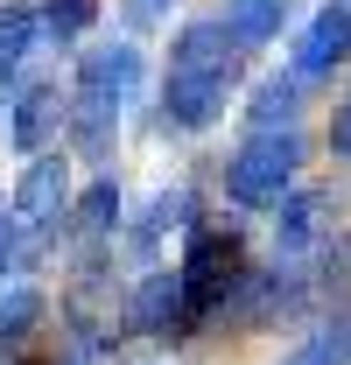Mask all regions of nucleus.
Wrapping results in <instances>:
<instances>
[{"label": "nucleus", "instance_id": "1", "mask_svg": "<svg viewBox=\"0 0 351 365\" xmlns=\"http://www.w3.org/2000/svg\"><path fill=\"white\" fill-rule=\"evenodd\" d=\"M239 78V36L225 29V14H190L169 43V78H162V120L197 134L211 127L232 98Z\"/></svg>", "mask_w": 351, "mask_h": 365}, {"label": "nucleus", "instance_id": "2", "mask_svg": "<svg viewBox=\"0 0 351 365\" xmlns=\"http://www.w3.org/2000/svg\"><path fill=\"white\" fill-rule=\"evenodd\" d=\"M295 169H302V134H295V127H288V134H253L225 162V197L246 204V211H267V204L281 211Z\"/></svg>", "mask_w": 351, "mask_h": 365}, {"label": "nucleus", "instance_id": "3", "mask_svg": "<svg viewBox=\"0 0 351 365\" xmlns=\"http://www.w3.org/2000/svg\"><path fill=\"white\" fill-rule=\"evenodd\" d=\"M176 274H183V288H190V323L218 317L225 295L246 281V267H239V239H232L225 225H190V246H183Z\"/></svg>", "mask_w": 351, "mask_h": 365}, {"label": "nucleus", "instance_id": "4", "mask_svg": "<svg viewBox=\"0 0 351 365\" xmlns=\"http://www.w3.org/2000/svg\"><path fill=\"white\" fill-rule=\"evenodd\" d=\"M63 211H71V162L49 148V155H36V162L21 169V182H14V232H21V260H36V253H43V239L56 232Z\"/></svg>", "mask_w": 351, "mask_h": 365}, {"label": "nucleus", "instance_id": "5", "mask_svg": "<svg viewBox=\"0 0 351 365\" xmlns=\"http://www.w3.org/2000/svg\"><path fill=\"white\" fill-rule=\"evenodd\" d=\"M120 323L141 330V337H183V330H190V288H183V274L176 267H148L133 281Z\"/></svg>", "mask_w": 351, "mask_h": 365}, {"label": "nucleus", "instance_id": "6", "mask_svg": "<svg viewBox=\"0 0 351 365\" xmlns=\"http://www.w3.org/2000/svg\"><path fill=\"white\" fill-rule=\"evenodd\" d=\"M351 56V7L345 0H330V7H316L302 21V36H295V49H288V78H323V71H337Z\"/></svg>", "mask_w": 351, "mask_h": 365}, {"label": "nucleus", "instance_id": "7", "mask_svg": "<svg viewBox=\"0 0 351 365\" xmlns=\"http://www.w3.org/2000/svg\"><path fill=\"white\" fill-rule=\"evenodd\" d=\"M56 127H71V98H63L56 85H21V98H14V120H7L14 148H21V155H49Z\"/></svg>", "mask_w": 351, "mask_h": 365}, {"label": "nucleus", "instance_id": "8", "mask_svg": "<svg viewBox=\"0 0 351 365\" xmlns=\"http://www.w3.org/2000/svg\"><path fill=\"white\" fill-rule=\"evenodd\" d=\"M71 148L85 155V162H106L113 155V134H120V98H106V91H85L71 85Z\"/></svg>", "mask_w": 351, "mask_h": 365}, {"label": "nucleus", "instance_id": "9", "mask_svg": "<svg viewBox=\"0 0 351 365\" xmlns=\"http://www.w3.org/2000/svg\"><path fill=\"white\" fill-rule=\"evenodd\" d=\"M78 85H85V91H106V98H120V106H127L133 85H141V49H133V43L85 49V63H78Z\"/></svg>", "mask_w": 351, "mask_h": 365}, {"label": "nucleus", "instance_id": "10", "mask_svg": "<svg viewBox=\"0 0 351 365\" xmlns=\"http://www.w3.org/2000/svg\"><path fill=\"white\" fill-rule=\"evenodd\" d=\"M239 288H246V295H239V309H232V317L246 323V330H267L274 317H288V309H295V295H302V281H295V274H246Z\"/></svg>", "mask_w": 351, "mask_h": 365}, {"label": "nucleus", "instance_id": "11", "mask_svg": "<svg viewBox=\"0 0 351 365\" xmlns=\"http://www.w3.org/2000/svg\"><path fill=\"white\" fill-rule=\"evenodd\" d=\"M295 113H302V78H260L253 85V106H246L253 134H288Z\"/></svg>", "mask_w": 351, "mask_h": 365}, {"label": "nucleus", "instance_id": "12", "mask_svg": "<svg viewBox=\"0 0 351 365\" xmlns=\"http://www.w3.org/2000/svg\"><path fill=\"white\" fill-rule=\"evenodd\" d=\"M323 211H330V190H295V197L281 204V218H274V232H281V253H302L309 239L323 232Z\"/></svg>", "mask_w": 351, "mask_h": 365}, {"label": "nucleus", "instance_id": "13", "mask_svg": "<svg viewBox=\"0 0 351 365\" xmlns=\"http://www.w3.org/2000/svg\"><path fill=\"white\" fill-rule=\"evenodd\" d=\"M71 225H78V239H113L120 232V190H113V176L85 182V197L71 204Z\"/></svg>", "mask_w": 351, "mask_h": 365}, {"label": "nucleus", "instance_id": "14", "mask_svg": "<svg viewBox=\"0 0 351 365\" xmlns=\"http://www.w3.org/2000/svg\"><path fill=\"white\" fill-rule=\"evenodd\" d=\"M281 14H288V0H225V29L239 36V49H260L281 36Z\"/></svg>", "mask_w": 351, "mask_h": 365}, {"label": "nucleus", "instance_id": "15", "mask_svg": "<svg viewBox=\"0 0 351 365\" xmlns=\"http://www.w3.org/2000/svg\"><path fill=\"white\" fill-rule=\"evenodd\" d=\"M36 323H43V288H29V281L0 288V344L7 351H21L36 337Z\"/></svg>", "mask_w": 351, "mask_h": 365}, {"label": "nucleus", "instance_id": "16", "mask_svg": "<svg viewBox=\"0 0 351 365\" xmlns=\"http://www.w3.org/2000/svg\"><path fill=\"white\" fill-rule=\"evenodd\" d=\"M169 225H190V190H183V182L148 197V211H141V225H133V253H155V239Z\"/></svg>", "mask_w": 351, "mask_h": 365}, {"label": "nucleus", "instance_id": "17", "mask_svg": "<svg viewBox=\"0 0 351 365\" xmlns=\"http://www.w3.org/2000/svg\"><path fill=\"white\" fill-rule=\"evenodd\" d=\"M36 43H43V14H36V7H0V78H7Z\"/></svg>", "mask_w": 351, "mask_h": 365}, {"label": "nucleus", "instance_id": "18", "mask_svg": "<svg viewBox=\"0 0 351 365\" xmlns=\"http://www.w3.org/2000/svg\"><path fill=\"white\" fill-rule=\"evenodd\" d=\"M36 14H43V36H56V43H71V36H85V29H91L98 0H43Z\"/></svg>", "mask_w": 351, "mask_h": 365}, {"label": "nucleus", "instance_id": "19", "mask_svg": "<svg viewBox=\"0 0 351 365\" xmlns=\"http://www.w3.org/2000/svg\"><path fill=\"white\" fill-rule=\"evenodd\" d=\"M176 0H120V14H127L133 29H155V21H169Z\"/></svg>", "mask_w": 351, "mask_h": 365}, {"label": "nucleus", "instance_id": "20", "mask_svg": "<svg viewBox=\"0 0 351 365\" xmlns=\"http://www.w3.org/2000/svg\"><path fill=\"white\" fill-rule=\"evenodd\" d=\"M330 148H337V155H351V91L337 98V113H330Z\"/></svg>", "mask_w": 351, "mask_h": 365}, {"label": "nucleus", "instance_id": "21", "mask_svg": "<svg viewBox=\"0 0 351 365\" xmlns=\"http://www.w3.org/2000/svg\"><path fill=\"white\" fill-rule=\"evenodd\" d=\"M21 260V232H14V218H0V274Z\"/></svg>", "mask_w": 351, "mask_h": 365}, {"label": "nucleus", "instance_id": "22", "mask_svg": "<svg viewBox=\"0 0 351 365\" xmlns=\"http://www.w3.org/2000/svg\"><path fill=\"white\" fill-rule=\"evenodd\" d=\"M288 365H309V359H302V351H295V359H288Z\"/></svg>", "mask_w": 351, "mask_h": 365}, {"label": "nucleus", "instance_id": "23", "mask_svg": "<svg viewBox=\"0 0 351 365\" xmlns=\"http://www.w3.org/2000/svg\"><path fill=\"white\" fill-rule=\"evenodd\" d=\"M345 7H351V0H345Z\"/></svg>", "mask_w": 351, "mask_h": 365}]
</instances>
